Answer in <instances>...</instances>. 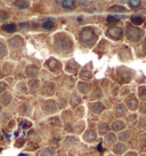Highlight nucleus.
<instances>
[{"label": "nucleus", "mask_w": 146, "mask_h": 156, "mask_svg": "<svg viewBox=\"0 0 146 156\" xmlns=\"http://www.w3.org/2000/svg\"><path fill=\"white\" fill-rule=\"evenodd\" d=\"M62 5H63L65 8H68V7H70V8H73L74 2H73V1H63V2H62Z\"/></svg>", "instance_id": "obj_1"}, {"label": "nucleus", "mask_w": 146, "mask_h": 156, "mask_svg": "<svg viewBox=\"0 0 146 156\" xmlns=\"http://www.w3.org/2000/svg\"><path fill=\"white\" fill-rule=\"evenodd\" d=\"M129 4L132 5L131 7H138V5H141V2H139V1H130Z\"/></svg>", "instance_id": "obj_2"}, {"label": "nucleus", "mask_w": 146, "mask_h": 156, "mask_svg": "<svg viewBox=\"0 0 146 156\" xmlns=\"http://www.w3.org/2000/svg\"><path fill=\"white\" fill-rule=\"evenodd\" d=\"M4 29H5V30H14V29H15V25H14V24H12V25H7V27H5Z\"/></svg>", "instance_id": "obj_3"}]
</instances>
